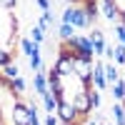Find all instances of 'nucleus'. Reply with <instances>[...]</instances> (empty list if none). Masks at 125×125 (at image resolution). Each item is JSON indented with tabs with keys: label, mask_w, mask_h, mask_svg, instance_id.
<instances>
[{
	"label": "nucleus",
	"mask_w": 125,
	"mask_h": 125,
	"mask_svg": "<svg viewBox=\"0 0 125 125\" xmlns=\"http://www.w3.org/2000/svg\"><path fill=\"white\" fill-rule=\"evenodd\" d=\"M110 115H113V120H115V125H125V105L123 103H113Z\"/></svg>",
	"instance_id": "obj_12"
},
{
	"label": "nucleus",
	"mask_w": 125,
	"mask_h": 125,
	"mask_svg": "<svg viewBox=\"0 0 125 125\" xmlns=\"http://www.w3.org/2000/svg\"><path fill=\"white\" fill-rule=\"evenodd\" d=\"M88 98H90L93 110H100V105H103V93L95 90V88H88Z\"/></svg>",
	"instance_id": "obj_14"
},
{
	"label": "nucleus",
	"mask_w": 125,
	"mask_h": 125,
	"mask_svg": "<svg viewBox=\"0 0 125 125\" xmlns=\"http://www.w3.org/2000/svg\"><path fill=\"white\" fill-rule=\"evenodd\" d=\"M30 68H33V73H40V70H43V53H40V48L30 55Z\"/></svg>",
	"instance_id": "obj_19"
},
{
	"label": "nucleus",
	"mask_w": 125,
	"mask_h": 125,
	"mask_svg": "<svg viewBox=\"0 0 125 125\" xmlns=\"http://www.w3.org/2000/svg\"><path fill=\"white\" fill-rule=\"evenodd\" d=\"M0 113H3V98H0Z\"/></svg>",
	"instance_id": "obj_30"
},
{
	"label": "nucleus",
	"mask_w": 125,
	"mask_h": 125,
	"mask_svg": "<svg viewBox=\"0 0 125 125\" xmlns=\"http://www.w3.org/2000/svg\"><path fill=\"white\" fill-rule=\"evenodd\" d=\"M58 38H60V43L73 40V38H75V28L68 25V23H60V25H58Z\"/></svg>",
	"instance_id": "obj_10"
},
{
	"label": "nucleus",
	"mask_w": 125,
	"mask_h": 125,
	"mask_svg": "<svg viewBox=\"0 0 125 125\" xmlns=\"http://www.w3.org/2000/svg\"><path fill=\"white\" fill-rule=\"evenodd\" d=\"M115 38L120 45H125V25L123 23H115Z\"/></svg>",
	"instance_id": "obj_23"
},
{
	"label": "nucleus",
	"mask_w": 125,
	"mask_h": 125,
	"mask_svg": "<svg viewBox=\"0 0 125 125\" xmlns=\"http://www.w3.org/2000/svg\"><path fill=\"white\" fill-rule=\"evenodd\" d=\"M62 125H80V123H62Z\"/></svg>",
	"instance_id": "obj_29"
},
{
	"label": "nucleus",
	"mask_w": 125,
	"mask_h": 125,
	"mask_svg": "<svg viewBox=\"0 0 125 125\" xmlns=\"http://www.w3.org/2000/svg\"><path fill=\"white\" fill-rule=\"evenodd\" d=\"M0 5H3L5 10H15V5H18V0H0Z\"/></svg>",
	"instance_id": "obj_24"
},
{
	"label": "nucleus",
	"mask_w": 125,
	"mask_h": 125,
	"mask_svg": "<svg viewBox=\"0 0 125 125\" xmlns=\"http://www.w3.org/2000/svg\"><path fill=\"white\" fill-rule=\"evenodd\" d=\"M58 105H60L58 95H53V93H45V95H43V108H45V113H58Z\"/></svg>",
	"instance_id": "obj_11"
},
{
	"label": "nucleus",
	"mask_w": 125,
	"mask_h": 125,
	"mask_svg": "<svg viewBox=\"0 0 125 125\" xmlns=\"http://www.w3.org/2000/svg\"><path fill=\"white\" fill-rule=\"evenodd\" d=\"M120 23H123V25H125V8H123V10H120Z\"/></svg>",
	"instance_id": "obj_27"
},
{
	"label": "nucleus",
	"mask_w": 125,
	"mask_h": 125,
	"mask_svg": "<svg viewBox=\"0 0 125 125\" xmlns=\"http://www.w3.org/2000/svg\"><path fill=\"white\" fill-rule=\"evenodd\" d=\"M43 125H60V118H58V113H45V118H43Z\"/></svg>",
	"instance_id": "obj_22"
},
{
	"label": "nucleus",
	"mask_w": 125,
	"mask_h": 125,
	"mask_svg": "<svg viewBox=\"0 0 125 125\" xmlns=\"http://www.w3.org/2000/svg\"><path fill=\"white\" fill-rule=\"evenodd\" d=\"M58 118H60V125H62V123H83L70 98L60 100V105H58Z\"/></svg>",
	"instance_id": "obj_4"
},
{
	"label": "nucleus",
	"mask_w": 125,
	"mask_h": 125,
	"mask_svg": "<svg viewBox=\"0 0 125 125\" xmlns=\"http://www.w3.org/2000/svg\"><path fill=\"white\" fill-rule=\"evenodd\" d=\"M30 40H33L35 45H43L45 43V30L40 25H33V30H30Z\"/></svg>",
	"instance_id": "obj_17"
},
{
	"label": "nucleus",
	"mask_w": 125,
	"mask_h": 125,
	"mask_svg": "<svg viewBox=\"0 0 125 125\" xmlns=\"http://www.w3.org/2000/svg\"><path fill=\"white\" fill-rule=\"evenodd\" d=\"M88 125H98V120H88Z\"/></svg>",
	"instance_id": "obj_28"
},
{
	"label": "nucleus",
	"mask_w": 125,
	"mask_h": 125,
	"mask_svg": "<svg viewBox=\"0 0 125 125\" xmlns=\"http://www.w3.org/2000/svg\"><path fill=\"white\" fill-rule=\"evenodd\" d=\"M110 93H113L115 103H125V78H120L115 85H110Z\"/></svg>",
	"instance_id": "obj_9"
},
{
	"label": "nucleus",
	"mask_w": 125,
	"mask_h": 125,
	"mask_svg": "<svg viewBox=\"0 0 125 125\" xmlns=\"http://www.w3.org/2000/svg\"><path fill=\"white\" fill-rule=\"evenodd\" d=\"M0 73H3V78H5V80H15V78H20V68L15 65V62H10V65H5V68L0 70Z\"/></svg>",
	"instance_id": "obj_15"
},
{
	"label": "nucleus",
	"mask_w": 125,
	"mask_h": 125,
	"mask_svg": "<svg viewBox=\"0 0 125 125\" xmlns=\"http://www.w3.org/2000/svg\"><path fill=\"white\" fill-rule=\"evenodd\" d=\"M60 23H68L75 30H83V28H90V20H88V13L83 5H68L65 13H62V20Z\"/></svg>",
	"instance_id": "obj_1"
},
{
	"label": "nucleus",
	"mask_w": 125,
	"mask_h": 125,
	"mask_svg": "<svg viewBox=\"0 0 125 125\" xmlns=\"http://www.w3.org/2000/svg\"><path fill=\"white\" fill-rule=\"evenodd\" d=\"M0 85H3V73H0Z\"/></svg>",
	"instance_id": "obj_31"
},
{
	"label": "nucleus",
	"mask_w": 125,
	"mask_h": 125,
	"mask_svg": "<svg viewBox=\"0 0 125 125\" xmlns=\"http://www.w3.org/2000/svg\"><path fill=\"white\" fill-rule=\"evenodd\" d=\"M113 62L115 65H125V45H113Z\"/></svg>",
	"instance_id": "obj_16"
},
{
	"label": "nucleus",
	"mask_w": 125,
	"mask_h": 125,
	"mask_svg": "<svg viewBox=\"0 0 125 125\" xmlns=\"http://www.w3.org/2000/svg\"><path fill=\"white\" fill-rule=\"evenodd\" d=\"M93 88L95 90H105V88H110L108 85V78H105V62H98L95 60V65H93Z\"/></svg>",
	"instance_id": "obj_6"
},
{
	"label": "nucleus",
	"mask_w": 125,
	"mask_h": 125,
	"mask_svg": "<svg viewBox=\"0 0 125 125\" xmlns=\"http://www.w3.org/2000/svg\"><path fill=\"white\" fill-rule=\"evenodd\" d=\"M65 3H68V5H80L83 0H65Z\"/></svg>",
	"instance_id": "obj_26"
},
{
	"label": "nucleus",
	"mask_w": 125,
	"mask_h": 125,
	"mask_svg": "<svg viewBox=\"0 0 125 125\" xmlns=\"http://www.w3.org/2000/svg\"><path fill=\"white\" fill-rule=\"evenodd\" d=\"M48 88L53 95H58V100H65V83H62V75L55 73V68L48 70Z\"/></svg>",
	"instance_id": "obj_5"
},
{
	"label": "nucleus",
	"mask_w": 125,
	"mask_h": 125,
	"mask_svg": "<svg viewBox=\"0 0 125 125\" xmlns=\"http://www.w3.org/2000/svg\"><path fill=\"white\" fill-rule=\"evenodd\" d=\"M13 62V55H10V50H3L0 48V70H3L5 65H10Z\"/></svg>",
	"instance_id": "obj_21"
},
{
	"label": "nucleus",
	"mask_w": 125,
	"mask_h": 125,
	"mask_svg": "<svg viewBox=\"0 0 125 125\" xmlns=\"http://www.w3.org/2000/svg\"><path fill=\"white\" fill-rule=\"evenodd\" d=\"M38 25L43 28V30H48L50 25H53V13H50V10H48V13H43V15H40V20H38Z\"/></svg>",
	"instance_id": "obj_20"
},
{
	"label": "nucleus",
	"mask_w": 125,
	"mask_h": 125,
	"mask_svg": "<svg viewBox=\"0 0 125 125\" xmlns=\"http://www.w3.org/2000/svg\"><path fill=\"white\" fill-rule=\"evenodd\" d=\"M35 3H38V8L43 10V13H48V10H50V0H35Z\"/></svg>",
	"instance_id": "obj_25"
},
{
	"label": "nucleus",
	"mask_w": 125,
	"mask_h": 125,
	"mask_svg": "<svg viewBox=\"0 0 125 125\" xmlns=\"http://www.w3.org/2000/svg\"><path fill=\"white\" fill-rule=\"evenodd\" d=\"M73 100V105H75V110H78V115H80V120H85L90 113H93V105H90V98H88V90H83V85L78 88V93L70 98Z\"/></svg>",
	"instance_id": "obj_3"
},
{
	"label": "nucleus",
	"mask_w": 125,
	"mask_h": 125,
	"mask_svg": "<svg viewBox=\"0 0 125 125\" xmlns=\"http://www.w3.org/2000/svg\"><path fill=\"white\" fill-rule=\"evenodd\" d=\"M8 125H30V105L23 100H13L10 105V118H8Z\"/></svg>",
	"instance_id": "obj_2"
},
{
	"label": "nucleus",
	"mask_w": 125,
	"mask_h": 125,
	"mask_svg": "<svg viewBox=\"0 0 125 125\" xmlns=\"http://www.w3.org/2000/svg\"><path fill=\"white\" fill-rule=\"evenodd\" d=\"M33 88H35V93H38L40 98H43L45 93H50V88H48V73H45V70L35 73V78H33Z\"/></svg>",
	"instance_id": "obj_8"
},
{
	"label": "nucleus",
	"mask_w": 125,
	"mask_h": 125,
	"mask_svg": "<svg viewBox=\"0 0 125 125\" xmlns=\"http://www.w3.org/2000/svg\"><path fill=\"white\" fill-rule=\"evenodd\" d=\"M100 13L105 15L113 25L120 23V5L115 3V0H100Z\"/></svg>",
	"instance_id": "obj_7"
},
{
	"label": "nucleus",
	"mask_w": 125,
	"mask_h": 125,
	"mask_svg": "<svg viewBox=\"0 0 125 125\" xmlns=\"http://www.w3.org/2000/svg\"><path fill=\"white\" fill-rule=\"evenodd\" d=\"M105 125H108V123H105Z\"/></svg>",
	"instance_id": "obj_32"
},
{
	"label": "nucleus",
	"mask_w": 125,
	"mask_h": 125,
	"mask_svg": "<svg viewBox=\"0 0 125 125\" xmlns=\"http://www.w3.org/2000/svg\"><path fill=\"white\" fill-rule=\"evenodd\" d=\"M38 48H40V45H35V43H33V40H30V38H20V50H23V53H25L28 58H30V55H33V53H35V50H38Z\"/></svg>",
	"instance_id": "obj_18"
},
{
	"label": "nucleus",
	"mask_w": 125,
	"mask_h": 125,
	"mask_svg": "<svg viewBox=\"0 0 125 125\" xmlns=\"http://www.w3.org/2000/svg\"><path fill=\"white\" fill-rule=\"evenodd\" d=\"M105 78H108V85H115L120 80V70L115 62H105Z\"/></svg>",
	"instance_id": "obj_13"
}]
</instances>
